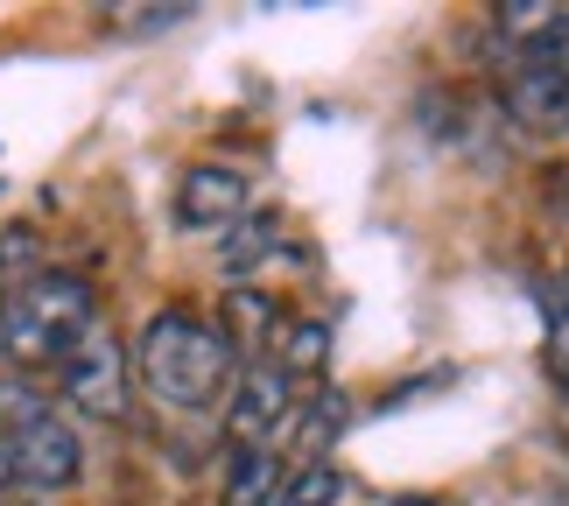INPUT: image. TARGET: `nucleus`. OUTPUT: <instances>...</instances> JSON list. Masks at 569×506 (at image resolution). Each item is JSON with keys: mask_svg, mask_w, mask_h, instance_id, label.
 Listing matches in <instances>:
<instances>
[{"mask_svg": "<svg viewBox=\"0 0 569 506\" xmlns=\"http://www.w3.org/2000/svg\"><path fill=\"white\" fill-rule=\"evenodd\" d=\"M562 310H569V302H562Z\"/></svg>", "mask_w": 569, "mask_h": 506, "instance_id": "obj_19", "label": "nucleus"}, {"mask_svg": "<svg viewBox=\"0 0 569 506\" xmlns=\"http://www.w3.org/2000/svg\"><path fill=\"white\" fill-rule=\"evenodd\" d=\"M42 408H50V401L36 394V380H21V373H0V450H8L14 429H29Z\"/></svg>", "mask_w": 569, "mask_h": 506, "instance_id": "obj_14", "label": "nucleus"}, {"mask_svg": "<svg viewBox=\"0 0 569 506\" xmlns=\"http://www.w3.org/2000/svg\"><path fill=\"white\" fill-rule=\"evenodd\" d=\"M57 394L84 423H127V408H134V366H127V345L113 338L106 317L57 359Z\"/></svg>", "mask_w": 569, "mask_h": 506, "instance_id": "obj_3", "label": "nucleus"}, {"mask_svg": "<svg viewBox=\"0 0 569 506\" xmlns=\"http://www.w3.org/2000/svg\"><path fill=\"white\" fill-rule=\"evenodd\" d=\"M134 380L156 394L162 408L204 415V408H218L232 394L239 359H232V345H226V331H218L211 317H197V310H156V317H148V331H141V345H134Z\"/></svg>", "mask_w": 569, "mask_h": 506, "instance_id": "obj_1", "label": "nucleus"}, {"mask_svg": "<svg viewBox=\"0 0 569 506\" xmlns=\"http://www.w3.org/2000/svg\"><path fill=\"white\" fill-rule=\"evenodd\" d=\"M274 254H281V226H274V211H247L232 232H218V275H226L232 289H247V275H260Z\"/></svg>", "mask_w": 569, "mask_h": 506, "instance_id": "obj_9", "label": "nucleus"}, {"mask_svg": "<svg viewBox=\"0 0 569 506\" xmlns=\"http://www.w3.org/2000/svg\"><path fill=\"white\" fill-rule=\"evenodd\" d=\"M507 113L528 127V135H562L569 127V78L556 57H528L507 78Z\"/></svg>", "mask_w": 569, "mask_h": 506, "instance_id": "obj_7", "label": "nucleus"}, {"mask_svg": "<svg viewBox=\"0 0 569 506\" xmlns=\"http://www.w3.org/2000/svg\"><path fill=\"white\" fill-rule=\"evenodd\" d=\"M289 415H296V380H289V373H281L274 359L239 366V380L226 394V436H232V450H260L274 429H289Z\"/></svg>", "mask_w": 569, "mask_h": 506, "instance_id": "obj_5", "label": "nucleus"}, {"mask_svg": "<svg viewBox=\"0 0 569 506\" xmlns=\"http://www.w3.org/2000/svg\"><path fill=\"white\" fill-rule=\"evenodd\" d=\"M0 506H42V499H29V493H0Z\"/></svg>", "mask_w": 569, "mask_h": 506, "instance_id": "obj_18", "label": "nucleus"}, {"mask_svg": "<svg viewBox=\"0 0 569 506\" xmlns=\"http://www.w3.org/2000/svg\"><path fill=\"white\" fill-rule=\"evenodd\" d=\"M253 211V183L226 162H197L177 183V226L183 232H232Z\"/></svg>", "mask_w": 569, "mask_h": 506, "instance_id": "obj_6", "label": "nucleus"}, {"mask_svg": "<svg viewBox=\"0 0 569 506\" xmlns=\"http://www.w3.org/2000/svg\"><path fill=\"white\" fill-rule=\"evenodd\" d=\"M218 331H226V345H232V359H260V351H268L274 338H281V302L268 296V289H232L226 296V324H218Z\"/></svg>", "mask_w": 569, "mask_h": 506, "instance_id": "obj_8", "label": "nucleus"}, {"mask_svg": "<svg viewBox=\"0 0 569 506\" xmlns=\"http://www.w3.org/2000/svg\"><path fill=\"white\" fill-rule=\"evenodd\" d=\"M387 506H450V499H429V493H401V499H387Z\"/></svg>", "mask_w": 569, "mask_h": 506, "instance_id": "obj_16", "label": "nucleus"}, {"mask_svg": "<svg viewBox=\"0 0 569 506\" xmlns=\"http://www.w3.org/2000/svg\"><path fill=\"white\" fill-rule=\"evenodd\" d=\"M338 499H345V472L331 465V457H317V465H296L289 478H281L274 506H338Z\"/></svg>", "mask_w": 569, "mask_h": 506, "instance_id": "obj_13", "label": "nucleus"}, {"mask_svg": "<svg viewBox=\"0 0 569 506\" xmlns=\"http://www.w3.org/2000/svg\"><path fill=\"white\" fill-rule=\"evenodd\" d=\"M99 324V296L84 275L63 268H36L29 281H14L0 296V351L14 366H57L84 331Z\"/></svg>", "mask_w": 569, "mask_h": 506, "instance_id": "obj_2", "label": "nucleus"}, {"mask_svg": "<svg viewBox=\"0 0 569 506\" xmlns=\"http://www.w3.org/2000/svg\"><path fill=\"white\" fill-rule=\"evenodd\" d=\"M556 63H562V78H569V21H562V36H556V50H549Z\"/></svg>", "mask_w": 569, "mask_h": 506, "instance_id": "obj_17", "label": "nucleus"}, {"mask_svg": "<svg viewBox=\"0 0 569 506\" xmlns=\"http://www.w3.org/2000/svg\"><path fill=\"white\" fill-rule=\"evenodd\" d=\"M541 366H549V380L569 394V310L549 324V345H541Z\"/></svg>", "mask_w": 569, "mask_h": 506, "instance_id": "obj_15", "label": "nucleus"}, {"mask_svg": "<svg viewBox=\"0 0 569 506\" xmlns=\"http://www.w3.org/2000/svg\"><path fill=\"white\" fill-rule=\"evenodd\" d=\"M323 359H331V324L323 317H296V324H281V338H274V366L289 373H323Z\"/></svg>", "mask_w": 569, "mask_h": 506, "instance_id": "obj_12", "label": "nucleus"}, {"mask_svg": "<svg viewBox=\"0 0 569 506\" xmlns=\"http://www.w3.org/2000/svg\"><path fill=\"white\" fill-rule=\"evenodd\" d=\"M345 423H352V401H345L338 387H317L310 408L289 415V444L302 450V465H317V457H331V444L345 436Z\"/></svg>", "mask_w": 569, "mask_h": 506, "instance_id": "obj_10", "label": "nucleus"}, {"mask_svg": "<svg viewBox=\"0 0 569 506\" xmlns=\"http://www.w3.org/2000/svg\"><path fill=\"white\" fill-rule=\"evenodd\" d=\"M281 478H289V465L274 457V444L232 450L226 457V506H274L281 499Z\"/></svg>", "mask_w": 569, "mask_h": 506, "instance_id": "obj_11", "label": "nucleus"}, {"mask_svg": "<svg viewBox=\"0 0 569 506\" xmlns=\"http://www.w3.org/2000/svg\"><path fill=\"white\" fill-rule=\"evenodd\" d=\"M8 472H14V493H29V499L71 493V486H78V472H84V444H78L71 415L42 408L29 429H14V444H8Z\"/></svg>", "mask_w": 569, "mask_h": 506, "instance_id": "obj_4", "label": "nucleus"}]
</instances>
